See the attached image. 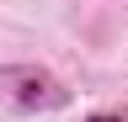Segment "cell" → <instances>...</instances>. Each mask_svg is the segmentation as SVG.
Listing matches in <instances>:
<instances>
[{
  "label": "cell",
  "mask_w": 128,
  "mask_h": 122,
  "mask_svg": "<svg viewBox=\"0 0 128 122\" xmlns=\"http://www.w3.org/2000/svg\"><path fill=\"white\" fill-rule=\"evenodd\" d=\"M91 122H118V117H91Z\"/></svg>",
  "instance_id": "cell-1"
}]
</instances>
